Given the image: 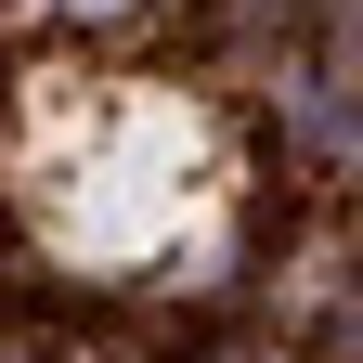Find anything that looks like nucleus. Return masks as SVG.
<instances>
[{"instance_id":"nucleus-1","label":"nucleus","mask_w":363,"mask_h":363,"mask_svg":"<svg viewBox=\"0 0 363 363\" xmlns=\"http://www.w3.org/2000/svg\"><path fill=\"white\" fill-rule=\"evenodd\" d=\"M0 182H13L26 234L65 272H195L234 234V143L182 78L130 65H39L0 117Z\"/></svg>"},{"instance_id":"nucleus-2","label":"nucleus","mask_w":363,"mask_h":363,"mask_svg":"<svg viewBox=\"0 0 363 363\" xmlns=\"http://www.w3.org/2000/svg\"><path fill=\"white\" fill-rule=\"evenodd\" d=\"M13 13H130V0H13Z\"/></svg>"}]
</instances>
